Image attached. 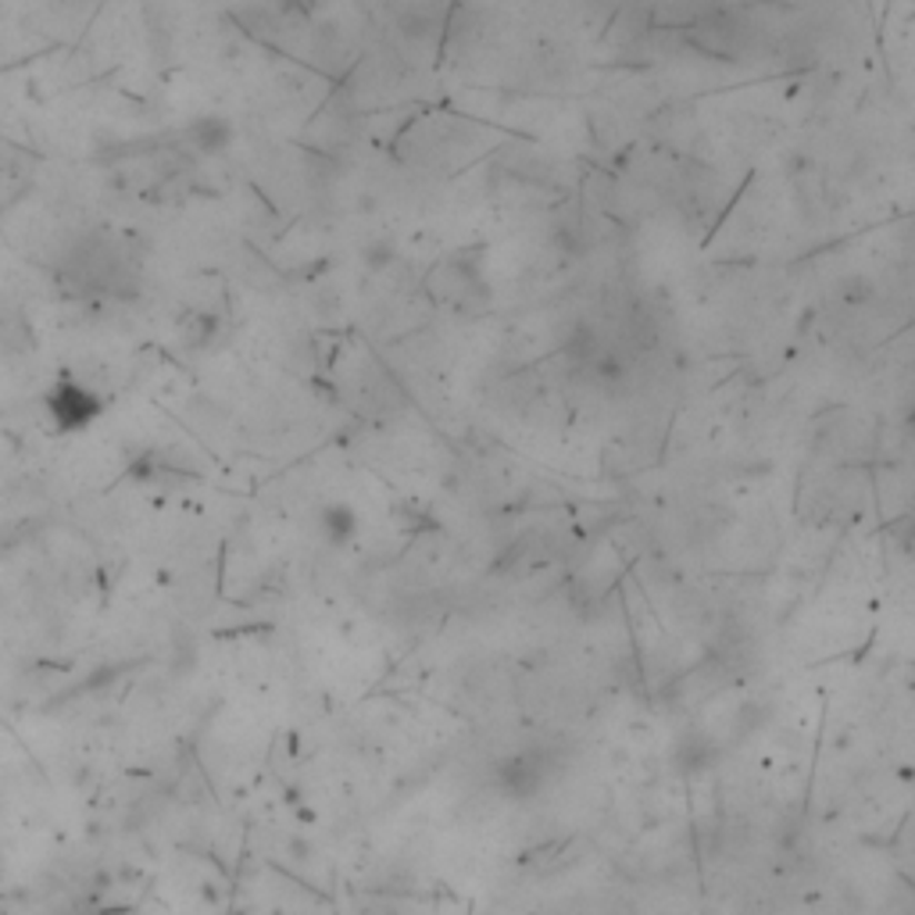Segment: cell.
<instances>
[{"instance_id":"6da1fadb","label":"cell","mask_w":915,"mask_h":915,"mask_svg":"<svg viewBox=\"0 0 915 915\" xmlns=\"http://www.w3.org/2000/svg\"><path fill=\"white\" fill-rule=\"evenodd\" d=\"M105 401L97 397L87 382H79L76 376H61L51 394H47V415L58 432H82L101 419Z\"/></svg>"},{"instance_id":"277c9868","label":"cell","mask_w":915,"mask_h":915,"mask_svg":"<svg viewBox=\"0 0 915 915\" xmlns=\"http://www.w3.org/2000/svg\"><path fill=\"white\" fill-rule=\"evenodd\" d=\"M319 526H322V537L332 547H340L358 534V515L351 505H326L319 515Z\"/></svg>"},{"instance_id":"3957f363","label":"cell","mask_w":915,"mask_h":915,"mask_svg":"<svg viewBox=\"0 0 915 915\" xmlns=\"http://www.w3.org/2000/svg\"><path fill=\"white\" fill-rule=\"evenodd\" d=\"M687 40L705 51L708 58H734L740 51V29L726 14H708V19H697L687 29Z\"/></svg>"},{"instance_id":"7a4b0ae2","label":"cell","mask_w":915,"mask_h":915,"mask_svg":"<svg viewBox=\"0 0 915 915\" xmlns=\"http://www.w3.org/2000/svg\"><path fill=\"white\" fill-rule=\"evenodd\" d=\"M551 773H555V755L534 747V752H523L501 765V787L511 797H526V794H537Z\"/></svg>"},{"instance_id":"5b68a950","label":"cell","mask_w":915,"mask_h":915,"mask_svg":"<svg viewBox=\"0 0 915 915\" xmlns=\"http://www.w3.org/2000/svg\"><path fill=\"white\" fill-rule=\"evenodd\" d=\"M912 432H915V422H912Z\"/></svg>"}]
</instances>
